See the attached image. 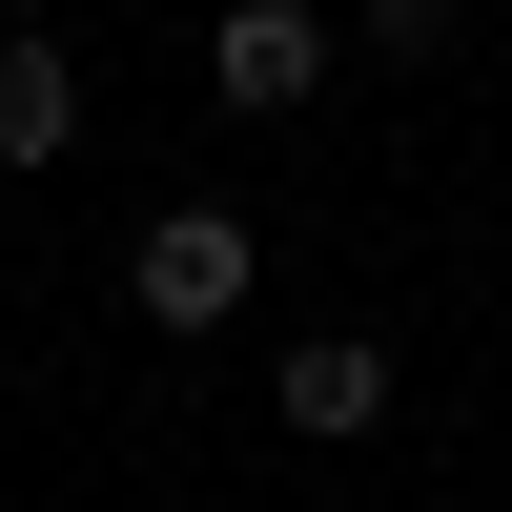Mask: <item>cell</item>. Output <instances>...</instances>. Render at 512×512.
Here are the masks:
<instances>
[{
  "label": "cell",
  "mask_w": 512,
  "mask_h": 512,
  "mask_svg": "<svg viewBox=\"0 0 512 512\" xmlns=\"http://www.w3.org/2000/svg\"><path fill=\"white\" fill-rule=\"evenodd\" d=\"M205 82H226L246 123L328 103V0H226V21H205Z\"/></svg>",
  "instance_id": "1"
},
{
  "label": "cell",
  "mask_w": 512,
  "mask_h": 512,
  "mask_svg": "<svg viewBox=\"0 0 512 512\" xmlns=\"http://www.w3.org/2000/svg\"><path fill=\"white\" fill-rule=\"evenodd\" d=\"M246 267H267V246H246V205H164L123 287H144V328H226V308H246Z\"/></svg>",
  "instance_id": "2"
},
{
  "label": "cell",
  "mask_w": 512,
  "mask_h": 512,
  "mask_svg": "<svg viewBox=\"0 0 512 512\" xmlns=\"http://www.w3.org/2000/svg\"><path fill=\"white\" fill-rule=\"evenodd\" d=\"M390 390H410V369L369 349V328H308V349L267 369V410H287V431H308V451H349V431H390Z\"/></svg>",
  "instance_id": "3"
},
{
  "label": "cell",
  "mask_w": 512,
  "mask_h": 512,
  "mask_svg": "<svg viewBox=\"0 0 512 512\" xmlns=\"http://www.w3.org/2000/svg\"><path fill=\"white\" fill-rule=\"evenodd\" d=\"M62 144H82V62L21 21V41H0V164H62Z\"/></svg>",
  "instance_id": "4"
}]
</instances>
